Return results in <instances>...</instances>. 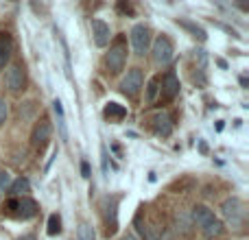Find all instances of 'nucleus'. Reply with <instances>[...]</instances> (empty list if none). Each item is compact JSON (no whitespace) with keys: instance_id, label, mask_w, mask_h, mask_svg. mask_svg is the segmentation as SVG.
<instances>
[{"instance_id":"20","label":"nucleus","mask_w":249,"mask_h":240,"mask_svg":"<svg viewBox=\"0 0 249 240\" xmlns=\"http://www.w3.org/2000/svg\"><path fill=\"white\" fill-rule=\"evenodd\" d=\"M46 232H48V236H57V234H61V216L59 214H51Z\"/></svg>"},{"instance_id":"30","label":"nucleus","mask_w":249,"mask_h":240,"mask_svg":"<svg viewBox=\"0 0 249 240\" xmlns=\"http://www.w3.org/2000/svg\"><path fill=\"white\" fill-rule=\"evenodd\" d=\"M18 240H37L35 236H22V238H18Z\"/></svg>"},{"instance_id":"4","label":"nucleus","mask_w":249,"mask_h":240,"mask_svg":"<svg viewBox=\"0 0 249 240\" xmlns=\"http://www.w3.org/2000/svg\"><path fill=\"white\" fill-rule=\"evenodd\" d=\"M103 210H105V236H114L118 229V219H116V210H118V197H105L103 199Z\"/></svg>"},{"instance_id":"18","label":"nucleus","mask_w":249,"mask_h":240,"mask_svg":"<svg viewBox=\"0 0 249 240\" xmlns=\"http://www.w3.org/2000/svg\"><path fill=\"white\" fill-rule=\"evenodd\" d=\"M175 223H177V229H181L184 234L190 232V227H193V221H190V216L186 214V212H177L175 214Z\"/></svg>"},{"instance_id":"25","label":"nucleus","mask_w":249,"mask_h":240,"mask_svg":"<svg viewBox=\"0 0 249 240\" xmlns=\"http://www.w3.org/2000/svg\"><path fill=\"white\" fill-rule=\"evenodd\" d=\"M7 120V103H4V99H0V124Z\"/></svg>"},{"instance_id":"7","label":"nucleus","mask_w":249,"mask_h":240,"mask_svg":"<svg viewBox=\"0 0 249 240\" xmlns=\"http://www.w3.org/2000/svg\"><path fill=\"white\" fill-rule=\"evenodd\" d=\"M140 87H142V70L140 68H131L127 72V77L121 81V90L127 96H138Z\"/></svg>"},{"instance_id":"11","label":"nucleus","mask_w":249,"mask_h":240,"mask_svg":"<svg viewBox=\"0 0 249 240\" xmlns=\"http://www.w3.org/2000/svg\"><path fill=\"white\" fill-rule=\"evenodd\" d=\"M177 94H179V81H177V77L173 72H168L162 81V99L173 101Z\"/></svg>"},{"instance_id":"10","label":"nucleus","mask_w":249,"mask_h":240,"mask_svg":"<svg viewBox=\"0 0 249 240\" xmlns=\"http://www.w3.org/2000/svg\"><path fill=\"white\" fill-rule=\"evenodd\" d=\"M31 140H33V146L44 149L46 142L51 140V122H48V120H39L33 129V137H31Z\"/></svg>"},{"instance_id":"23","label":"nucleus","mask_w":249,"mask_h":240,"mask_svg":"<svg viewBox=\"0 0 249 240\" xmlns=\"http://www.w3.org/2000/svg\"><path fill=\"white\" fill-rule=\"evenodd\" d=\"M9 181H11V177H9V172H7V171H4V172H0V192H2V190L9 186Z\"/></svg>"},{"instance_id":"2","label":"nucleus","mask_w":249,"mask_h":240,"mask_svg":"<svg viewBox=\"0 0 249 240\" xmlns=\"http://www.w3.org/2000/svg\"><path fill=\"white\" fill-rule=\"evenodd\" d=\"M221 214L225 216L230 227L238 229L243 225V219H245V206H243L241 199L232 197V199H225L223 206H221Z\"/></svg>"},{"instance_id":"22","label":"nucleus","mask_w":249,"mask_h":240,"mask_svg":"<svg viewBox=\"0 0 249 240\" xmlns=\"http://www.w3.org/2000/svg\"><path fill=\"white\" fill-rule=\"evenodd\" d=\"M81 240H94V232H92V227H88V225H81Z\"/></svg>"},{"instance_id":"29","label":"nucleus","mask_w":249,"mask_h":240,"mask_svg":"<svg viewBox=\"0 0 249 240\" xmlns=\"http://www.w3.org/2000/svg\"><path fill=\"white\" fill-rule=\"evenodd\" d=\"M121 240H138V238H136V236H133V234H124V236H123Z\"/></svg>"},{"instance_id":"3","label":"nucleus","mask_w":249,"mask_h":240,"mask_svg":"<svg viewBox=\"0 0 249 240\" xmlns=\"http://www.w3.org/2000/svg\"><path fill=\"white\" fill-rule=\"evenodd\" d=\"M124 61H127V46H124V39L118 37L116 44L109 48L107 57H105V64H107L109 72L112 74H118L121 70L124 68Z\"/></svg>"},{"instance_id":"5","label":"nucleus","mask_w":249,"mask_h":240,"mask_svg":"<svg viewBox=\"0 0 249 240\" xmlns=\"http://www.w3.org/2000/svg\"><path fill=\"white\" fill-rule=\"evenodd\" d=\"M131 44H133V51L136 55H144L149 51V44H151V31L149 26L144 24H136L131 29Z\"/></svg>"},{"instance_id":"16","label":"nucleus","mask_w":249,"mask_h":240,"mask_svg":"<svg viewBox=\"0 0 249 240\" xmlns=\"http://www.w3.org/2000/svg\"><path fill=\"white\" fill-rule=\"evenodd\" d=\"M9 192H11L16 199H18V197H26V194L31 192V184H29V179H26V177H18V179L11 184Z\"/></svg>"},{"instance_id":"6","label":"nucleus","mask_w":249,"mask_h":240,"mask_svg":"<svg viewBox=\"0 0 249 240\" xmlns=\"http://www.w3.org/2000/svg\"><path fill=\"white\" fill-rule=\"evenodd\" d=\"M153 59L155 64H162V66H166L173 59V44L166 35H160L153 42Z\"/></svg>"},{"instance_id":"21","label":"nucleus","mask_w":249,"mask_h":240,"mask_svg":"<svg viewBox=\"0 0 249 240\" xmlns=\"http://www.w3.org/2000/svg\"><path fill=\"white\" fill-rule=\"evenodd\" d=\"M158 86H160V79L158 77L149 81V86H146V101H153L155 99V94H158Z\"/></svg>"},{"instance_id":"26","label":"nucleus","mask_w":249,"mask_h":240,"mask_svg":"<svg viewBox=\"0 0 249 240\" xmlns=\"http://www.w3.org/2000/svg\"><path fill=\"white\" fill-rule=\"evenodd\" d=\"M101 157H103L101 159V164H103V172L107 175V149H105V146L101 149Z\"/></svg>"},{"instance_id":"17","label":"nucleus","mask_w":249,"mask_h":240,"mask_svg":"<svg viewBox=\"0 0 249 240\" xmlns=\"http://www.w3.org/2000/svg\"><path fill=\"white\" fill-rule=\"evenodd\" d=\"M177 24L181 26V29H188L190 33H193V37H197V39H206V31L201 29L199 24H195V22H190V20H177Z\"/></svg>"},{"instance_id":"14","label":"nucleus","mask_w":249,"mask_h":240,"mask_svg":"<svg viewBox=\"0 0 249 240\" xmlns=\"http://www.w3.org/2000/svg\"><path fill=\"white\" fill-rule=\"evenodd\" d=\"M153 129H155V133H158V136H164V137L171 136V131H173L171 118H168L164 112L155 114V116H153Z\"/></svg>"},{"instance_id":"15","label":"nucleus","mask_w":249,"mask_h":240,"mask_svg":"<svg viewBox=\"0 0 249 240\" xmlns=\"http://www.w3.org/2000/svg\"><path fill=\"white\" fill-rule=\"evenodd\" d=\"M103 116L107 120H112V122H121V120L127 116V109H124L123 105H118V103H107L105 105V109H103Z\"/></svg>"},{"instance_id":"8","label":"nucleus","mask_w":249,"mask_h":240,"mask_svg":"<svg viewBox=\"0 0 249 240\" xmlns=\"http://www.w3.org/2000/svg\"><path fill=\"white\" fill-rule=\"evenodd\" d=\"M4 81H7V87L11 92H22L24 90V70L20 68V66H11V68H7V74H4Z\"/></svg>"},{"instance_id":"1","label":"nucleus","mask_w":249,"mask_h":240,"mask_svg":"<svg viewBox=\"0 0 249 240\" xmlns=\"http://www.w3.org/2000/svg\"><path fill=\"white\" fill-rule=\"evenodd\" d=\"M37 212H39L37 203H35L33 199H29V197H18V199L13 197V199H9V201L4 203V214L11 216V219L26 221V219H33Z\"/></svg>"},{"instance_id":"9","label":"nucleus","mask_w":249,"mask_h":240,"mask_svg":"<svg viewBox=\"0 0 249 240\" xmlns=\"http://www.w3.org/2000/svg\"><path fill=\"white\" fill-rule=\"evenodd\" d=\"M92 35H94V44L99 48L107 46L109 37H112V31H109V24L103 20H92Z\"/></svg>"},{"instance_id":"28","label":"nucleus","mask_w":249,"mask_h":240,"mask_svg":"<svg viewBox=\"0 0 249 240\" xmlns=\"http://www.w3.org/2000/svg\"><path fill=\"white\" fill-rule=\"evenodd\" d=\"M81 177H90V166H88V162L81 164Z\"/></svg>"},{"instance_id":"27","label":"nucleus","mask_w":249,"mask_h":240,"mask_svg":"<svg viewBox=\"0 0 249 240\" xmlns=\"http://www.w3.org/2000/svg\"><path fill=\"white\" fill-rule=\"evenodd\" d=\"M158 240H175V238H173L171 229H160V236H158Z\"/></svg>"},{"instance_id":"24","label":"nucleus","mask_w":249,"mask_h":240,"mask_svg":"<svg viewBox=\"0 0 249 240\" xmlns=\"http://www.w3.org/2000/svg\"><path fill=\"white\" fill-rule=\"evenodd\" d=\"M116 9H118L121 13H129V16H133L131 4H127V2H118V4H116Z\"/></svg>"},{"instance_id":"13","label":"nucleus","mask_w":249,"mask_h":240,"mask_svg":"<svg viewBox=\"0 0 249 240\" xmlns=\"http://www.w3.org/2000/svg\"><path fill=\"white\" fill-rule=\"evenodd\" d=\"M11 52H13V39H11V35L0 33V70H4V66L9 64V59H11Z\"/></svg>"},{"instance_id":"12","label":"nucleus","mask_w":249,"mask_h":240,"mask_svg":"<svg viewBox=\"0 0 249 240\" xmlns=\"http://www.w3.org/2000/svg\"><path fill=\"white\" fill-rule=\"evenodd\" d=\"M214 219H216L214 212H212L210 207H206V206H197V207L193 210V221H195V223H197L201 229L208 227V225H210Z\"/></svg>"},{"instance_id":"19","label":"nucleus","mask_w":249,"mask_h":240,"mask_svg":"<svg viewBox=\"0 0 249 240\" xmlns=\"http://www.w3.org/2000/svg\"><path fill=\"white\" fill-rule=\"evenodd\" d=\"M203 234H206L208 238H216V236H221L223 234V223H221L219 219H214L208 227H203Z\"/></svg>"}]
</instances>
